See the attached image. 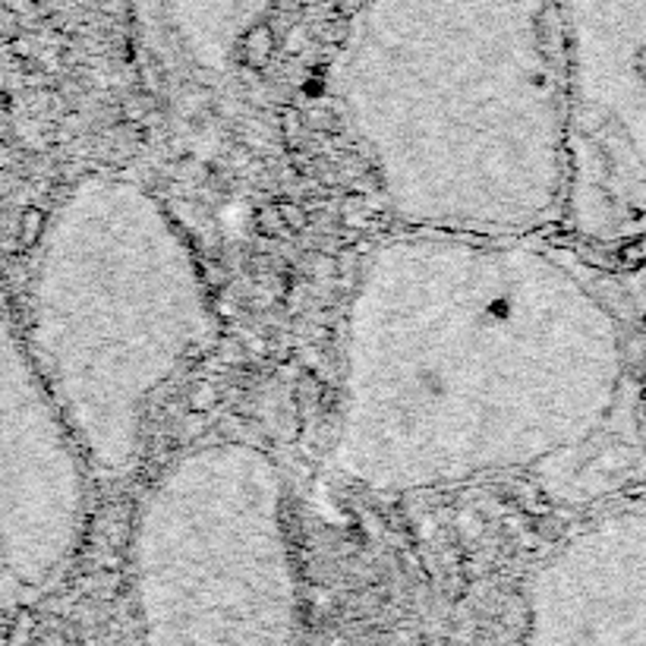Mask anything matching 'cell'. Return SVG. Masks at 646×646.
Listing matches in <instances>:
<instances>
[{
    "label": "cell",
    "instance_id": "7a4b0ae2",
    "mask_svg": "<svg viewBox=\"0 0 646 646\" xmlns=\"http://www.w3.org/2000/svg\"><path fill=\"white\" fill-rule=\"evenodd\" d=\"M347 13L331 101L404 227L533 234L565 206L555 0H356Z\"/></svg>",
    "mask_w": 646,
    "mask_h": 646
},
{
    "label": "cell",
    "instance_id": "6da1fadb",
    "mask_svg": "<svg viewBox=\"0 0 646 646\" xmlns=\"http://www.w3.org/2000/svg\"><path fill=\"white\" fill-rule=\"evenodd\" d=\"M615 382V325L565 255L407 227L350 287L331 466L379 495L540 470L596 429Z\"/></svg>",
    "mask_w": 646,
    "mask_h": 646
},
{
    "label": "cell",
    "instance_id": "3957f363",
    "mask_svg": "<svg viewBox=\"0 0 646 646\" xmlns=\"http://www.w3.org/2000/svg\"><path fill=\"white\" fill-rule=\"evenodd\" d=\"M19 335L88 473L130 476L164 392L215 335L206 278L168 206L120 174L60 193L32 246Z\"/></svg>",
    "mask_w": 646,
    "mask_h": 646
},
{
    "label": "cell",
    "instance_id": "277c9868",
    "mask_svg": "<svg viewBox=\"0 0 646 646\" xmlns=\"http://www.w3.org/2000/svg\"><path fill=\"white\" fill-rule=\"evenodd\" d=\"M130 599L155 643H284L300 634L284 479L259 445L208 441L158 473L133 523Z\"/></svg>",
    "mask_w": 646,
    "mask_h": 646
},
{
    "label": "cell",
    "instance_id": "5b68a950",
    "mask_svg": "<svg viewBox=\"0 0 646 646\" xmlns=\"http://www.w3.org/2000/svg\"><path fill=\"white\" fill-rule=\"evenodd\" d=\"M88 514V464L0 306V615L63 584Z\"/></svg>",
    "mask_w": 646,
    "mask_h": 646
}]
</instances>
